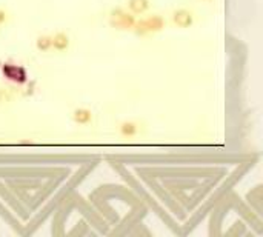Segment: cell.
I'll use <instances>...</instances> for the list:
<instances>
[{"mask_svg": "<svg viewBox=\"0 0 263 237\" xmlns=\"http://www.w3.org/2000/svg\"><path fill=\"white\" fill-rule=\"evenodd\" d=\"M165 25H166L165 19L159 14H154V16H150L147 19L136 20L133 30L137 36H148V34H154V33L162 31L165 28Z\"/></svg>", "mask_w": 263, "mask_h": 237, "instance_id": "6da1fadb", "label": "cell"}, {"mask_svg": "<svg viewBox=\"0 0 263 237\" xmlns=\"http://www.w3.org/2000/svg\"><path fill=\"white\" fill-rule=\"evenodd\" d=\"M136 20V16L123 8H114L109 13V25L115 30H133Z\"/></svg>", "mask_w": 263, "mask_h": 237, "instance_id": "7a4b0ae2", "label": "cell"}, {"mask_svg": "<svg viewBox=\"0 0 263 237\" xmlns=\"http://www.w3.org/2000/svg\"><path fill=\"white\" fill-rule=\"evenodd\" d=\"M2 74L8 80L14 82L17 85H23V83L28 82L27 69L23 68V66H20V65L13 63V62H4V65H2Z\"/></svg>", "mask_w": 263, "mask_h": 237, "instance_id": "3957f363", "label": "cell"}, {"mask_svg": "<svg viewBox=\"0 0 263 237\" xmlns=\"http://www.w3.org/2000/svg\"><path fill=\"white\" fill-rule=\"evenodd\" d=\"M171 20H173L174 25L179 27V28H189L194 23V14H193V11L180 8V10H176L173 13Z\"/></svg>", "mask_w": 263, "mask_h": 237, "instance_id": "277c9868", "label": "cell"}, {"mask_svg": "<svg viewBox=\"0 0 263 237\" xmlns=\"http://www.w3.org/2000/svg\"><path fill=\"white\" fill-rule=\"evenodd\" d=\"M73 121L77 125H89L92 122V112L88 108H77L73 111Z\"/></svg>", "mask_w": 263, "mask_h": 237, "instance_id": "5b68a950", "label": "cell"}, {"mask_svg": "<svg viewBox=\"0 0 263 237\" xmlns=\"http://www.w3.org/2000/svg\"><path fill=\"white\" fill-rule=\"evenodd\" d=\"M150 7H151L150 0H128V10L134 16L145 14L150 10Z\"/></svg>", "mask_w": 263, "mask_h": 237, "instance_id": "8992f818", "label": "cell"}, {"mask_svg": "<svg viewBox=\"0 0 263 237\" xmlns=\"http://www.w3.org/2000/svg\"><path fill=\"white\" fill-rule=\"evenodd\" d=\"M71 40L66 33H57L53 36V48L59 53H63L69 48Z\"/></svg>", "mask_w": 263, "mask_h": 237, "instance_id": "52a82bcc", "label": "cell"}, {"mask_svg": "<svg viewBox=\"0 0 263 237\" xmlns=\"http://www.w3.org/2000/svg\"><path fill=\"white\" fill-rule=\"evenodd\" d=\"M140 131V127L139 124L133 122V121H126V122H122L120 127H118V133H120L123 137L129 139V137H136Z\"/></svg>", "mask_w": 263, "mask_h": 237, "instance_id": "ba28073f", "label": "cell"}, {"mask_svg": "<svg viewBox=\"0 0 263 237\" xmlns=\"http://www.w3.org/2000/svg\"><path fill=\"white\" fill-rule=\"evenodd\" d=\"M36 48L40 53H46V51L53 50V36H48V34L39 36L36 39Z\"/></svg>", "mask_w": 263, "mask_h": 237, "instance_id": "9c48e42d", "label": "cell"}, {"mask_svg": "<svg viewBox=\"0 0 263 237\" xmlns=\"http://www.w3.org/2000/svg\"><path fill=\"white\" fill-rule=\"evenodd\" d=\"M7 20H8V13L0 8V25H4Z\"/></svg>", "mask_w": 263, "mask_h": 237, "instance_id": "30bf717a", "label": "cell"}, {"mask_svg": "<svg viewBox=\"0 0 263 237\" xmlns=\"http://www.w3.org/2000/svg\"><path fill=\"white\" fill-rule=\"evenodd\" d=\"M203 2H212V0H203Z\"/></svg>", "mask_w": 263, "mask_h": 237, "instance_id": "8fae6325", "label": "cell"}]
</instances>
